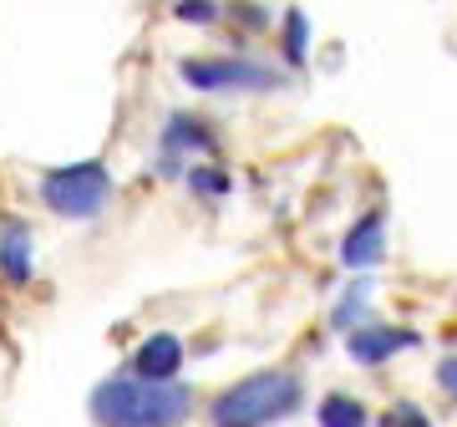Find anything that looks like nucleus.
<instances>
[{
  "instance_id": "f257e3e1",
  "label": "nucleus",
  "mask_w": 457,
  "mask_h": 427,
  "mask_svg": "<svg viewBox=\"0 0 457 427\" xmlns=\"http://www.w3.org/2000/svg\"><path fill=\"white\" fill-rule=\"evenodd\" d=\"M87 417L97 427H183L194 417V392L183 381H143L117 372L92 387Z\"/></svg>"
},
{
  "instance_id": "f03ea898",
  "label": "nucleus",
  "mask_w": 457,
  "mask_h": 427,
  "mask_svg": "<svg viewBox=\"0 0 457 427\" xmlns=\"http://www.w3.org/2000/svg\"><path fill=\"white\" fill-rule=\"evenodd\" d=\"M305 407V381L290 366H264L228 381L209 402V427H275Z\"/></svg>"
},
{
  "instance_id": "7ed1b4c3",
  "label": "nucleus",
  "mask_w": 457,
  "mask_h": 427,
  "mask_svg": "<svg viewBox=\"0 0 457 427\" xmlns=\"http://www.w3.org/2000/svg\"><path fill=\"white\" fill-rule=\"evenodd\" d=\"M117 183H112V168L102 158H87V163H62V168H46L41 173V204H46L56 219H97L107 204H112Z\"/></svg>"
},
{
  "instance_id": "20e7f679",
  "label": "nucleus",
  "mask_w": 457,
  "mask_h": 427,
  "mask_svg": "<svg viewBox=\"0 0 457 427\" xmlns=\"http://www.w3.org/2000/svg\"><path fill=\"white\" fill-rule=\"evenodd\" d=\"M179 77L194 92H279L290 77L275 62H254V56H183Z\"/></svg>"
},
{
  "instance_id": "39448f33",
  "label": "nucleus",
  "mask_w": 457,
  "mask_h": 427,
  "mask_svg": "<svg viewBox=\"0 0 457 427\" xmlns=\"http://www.w3.org/2000/svg\"><path fill=\"white\" fill-rule=\"evenodd\" d=\"M194 153L198 158L219 153V132H213L198 113H168L163 132H158V173H163V179L188 173V168H194Z\"/></svg>"
},
{
  "instance_id": "423d86ee",
  "label": "nucleus",
  "mask_w": 457,
  "mask_h": 427,
  "mask_svg": "<svg viewBox=\"0 0 457 427\" xmlns=\"http://www.w3.org/2000/svg\"><path fill=\"white\" fill-rule=\"evenodd\" d=\"M411 346H422V336L411 326H386V321H366L361 331H351L345 336V356L356 366H386L396 362L402 351H411Z\"/></svg>"
},
{
  "instance_id": "0eeeda50",
  "label": "nucleus",
  "mask_w": 457,
  "mask_h": 427,
  "mask_svg": "<svg viewBox=\"0 0 457 427\" xmlns=\"http://www.w3.org/2000/svg\"><path fill=\"white\" fill-rule=\"evenodd\" d=\"M183 362H188L183 336H173V331H153V336H143V341L132 346L128 372L132 377H143V381H179Z\"/></svg>"
},
{
  "instance_id": "6e6552de",
  "label": "nucleus",
  "mask_w": 457,
  "mask_h": 427,
  "mask_svg": "<svg viewBox=\"0 0 457 427\" xmlns=\"http://www.w3.org/2000/svg\"><path fill=\"white\" fill-rule=\"evenodd\" d=\"M381 255H386V209L376 204V209H366L345 230L341 239V264L351 270V275H366L371 264H381Z\"/></svg>"
},
{
  "instance_id": "1a4fd4ad",
  "label": "nucleus",
  "mask_w": 457,
  "mask_h": 427,
  "mask_svg": "<svg viewBox=\"0 0 457 427\" xmlns=\"http://www.w3.org/2000/svg\"><path fill=\"white\" fill-rule=\"evenodd\" d=\"M0 275L11 280V285H31V275H36V245L21 219H11L0 230Z\"/></svg>"
},
{
  "instance_id": "9d476101",
  "label": "nucleus",
  "mask_w": 457,
  "mask_h": 427,
  "mask_svg": "<svg viewBox=\"0 0 457 427\" xmlns=\"http://www.w3.org/2000/svg\"><path fill=\"white\" fill-rule=\"evenodd\" d=\"M366 321H371V275H356L351 285H345V296L336 300L330 326L341 331V336H351V331H361Z\"/></svg>"
},
{
  "instance_id": "9b49d317",
  "label": "nucleus",
  "mask_w": 457,
  "mask_h": 427,
  "mask_svg": "<svg viewBox=\"0 0 457 427\" xmlns=\"http://www.w3.org/2000/svg\"><path fill=\"white\" fill-rule=\"evenodd\" d=\"M279 56H285V66H300L311 62V16L300 11V5H290L285 16H279Z\"/></svg>"
},
{
  "instance_id": "f8f14e48",
  "label": "nucleus",
  "mask_w": 457,
  "mask_h": 427,
  "mask_svg": "<svg viewBox=\"0 0 457 427\" xmlns=\"http://www.w3.org/2000/svg\"><path fill=\"white\" fill-rule=\"evenodd\" d=\"M315 423L320 427H371V412H366V402L351 397V392H326L320 407H315Z\"/></svg>"
},
{
  "instance_id": "ddd939ff",
  "label": "nucleus",
  "mask_w": 457,
  "mask_h": 427,
  "mask_svg": "<svg viewBox=\"0 0 457 427\" xmlns=\"http://www.w3.org/2000/svg\"><path fill=\"white\" fill-rule=\"evenodd\" d=\"M183 179H188V188H194L204 204H219V198L234 194V179H228V168H219V163H194Z\"/></svg>"
},
{
  "instance_id": "4468645a",
  "label": "nucleus",
  "mask_w": 457,
  "mask_h": 427,
  "mask_svg": "<svg viewBox=\"0 0 457 427\" xmlns=\"http://www.w3.org/2000/svg\"><path fill=\"white\" fill-rule=\"evenodd\" d=\"M168 11H173V21H183V26H213V21L224 16L219 0H173Z\"/></svg>"
},
{
  "instance_id": "2eb2a0df",
  "label": "nucleus",
  "mask_w": 457,
  "mask_h": 427,
  "mask_svg": "<svg viewBox=\"0 0 457 427\" xmlns=\"http://www.w3.org/2000/svg\"><path fill=\"white\" fill-rule=\"evenodd\" d=\"M381 427H432L422 402H411V397H396L392 407L381 412Z\"/></svg>"
},
{
  "instance_id": "dca6fc26",
  "label": "nucleus",
  "mask_w": 457,
  "mask_h": 427,
  "mask_svg": "<svg viewBox=\"0 0 457 427\" xmlns=\"http://www.w3.org/2000/svg\"><path fill=\"white\" fill-rule=\"evenodd\" d=\"M432 381L442 387V397H453V402H457V351H453V356H442V362L432 366Z\"/></svg>"
},
{
  "instance_id": "f3484780",
  "label": "nucleus",
  "mask_w": 457,
  "mask_h": 427,
  "mask_svg": "<svg viewBox=\"0 0 457 427\" xmlns=\"http://www.w3.org/2000/svg\"><path fill=\"white\" fill-rule=\"evenodd\" d=\"M228 16H239V21L249 26V31H264V26H270V16H264L254 0H234V5H228Z\"/></svg>"
}]
</instances>
